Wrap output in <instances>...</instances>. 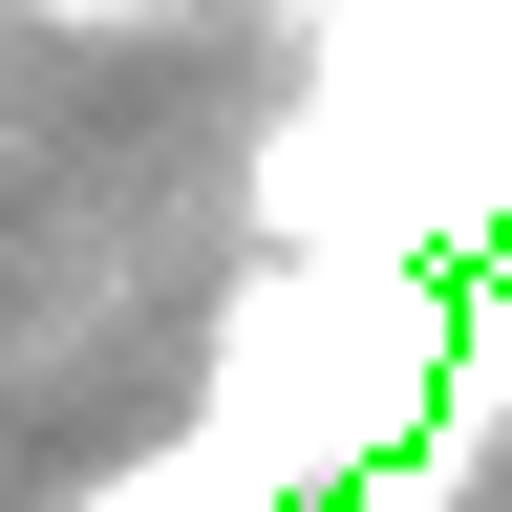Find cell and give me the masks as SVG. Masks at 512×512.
<instances>
[{"mask_svg": "<svg viewBox=\"0 0 512 512\" xmlns=\"http://www.w3.org/2000/svg\"><path fill=\"white\" fill-rule=\"evenodd\" d=\"M470 256H491V342H470V363H448V384H470V406H512V214H491Z\"/></svg>", "mask_w": 512, "mask_h": 512, "instance_id": "3957f363", "label": "cell"}, {"mask_svg": "<svg viewBox=\"0 0 512 512\" xmlns=\"http://www.w3.org/2000/svg\"><path fill=\"white\" fill-rule=\"evenodd\" d=\"M86 512H278V470H256L235 427H192V448H150L128 491H86Z\"/></svg>", "mask_w": 512, "mask_h": 512, "instance_id": "7a4b0ae2", "label": "cell"}, {"mask_svg": "<svg viewBox=\"0 0 512 512\" xmlns=\"http://www.w3.org/2000/svg\"><path fill=\"white\" fill-rule=\"evenodd\" d=\"M43 22H171V0H43Z\"/></svg>", "mask_w": 512, "mask_h": 512, "instance_id": "277c9868", "label": "cell"}, {"mask_svg": "<svg viewBox=\"0 0 512 512\" xmlns=\"http://www.w3.org/2000/svg\"><path fill=\"white\" fill-rule=\"evenodd\" d=\"M427 384H448V278H427V256H320V235H299L278 278L214 320V427H235L278 491H299V470H363Z\"/></svg>", "mask_w": 512, "mask_h": 512, "instance_id": "6da1fadb", "label": "cell"}]
</instances>
